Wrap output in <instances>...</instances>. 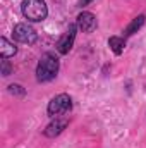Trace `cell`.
Returning <instances> with one entry per match:
<instances>
[{
  "label": "cell",
  "instance_id": "6da1fadb",
  "mask_svg": "<svg viewBox=\"0 0 146 148\" xmlns=\"http://www.w3.org/2000/svg\"><path fill=\"white\" fill-rule=\"evenodd\" d=\"M59 69H60V62H59L57 55L52 52H46L45 55H41L36 66V81L48 83V81L55 79V76L59 74Z\"/></svg>",
  "mask_w": 146,
  "mask_h": 148
},
{
  "label": "cell",
  "instance_id": "7a4b0ae2",
  "mask_svg": "<svg viewBox=\"0 0 146 148\" xmlns=\"http://www.w3.org/2000/svg\"><path fill=\"white\" fill-rule=\"evenodd\" d=\"M21 12L23 16L31 21V23H40L43 19H46L48 16V7L45 3V0H23L21 3Z\"/></svg>",
  "mask_w": 146,
  "mask_h": 148
},
{
  "label": "cell",
  "instance_id": "3957f363",
  "mask_svg": "<svg viewBox=\"0 0 146 148\" xmlns=\"http://www.w3.org/2000/svg\"><path fill=\"white\" fill-rule=\"evenodd\" d=\"M72 109V98L67 95V93H60L57 97H53L50 102H48V107L46 112L50 117H57L60 114H67V112Z\"/></svg>",
  "mask_w": 146,
  "mask_h": 148
},
{
  "label": "cell",
  "instance_id": "277c9868",
  "mask_svg": "<svg viewBox=\"0 0 146 148\" xmlns=\"http://www.w3.org/2000/svg\"><path fill=\"white\" fill-rule=\"evenodd\" d=\"M12 36H14L16 41H19V43L33 45V43H36V40H38V33L35 31V28H33L31 24H28V23H19V24L14 26Z\"/></svg>",
  "mask_w": 146,
  "mask_h": 148
},
{
  "label": "cell",
  "instance_id": "5b68a950",
  "mask_svg": "<svg viewBox=\"0 0 146 148\" xmlns=\"http://www.w3.org/2000/svg\"><path fill=\"white\" fill-rule=\"evenodd\" d=\"M76 31H77V24H71L69 29L57 41V52L60 55H67L71 52V48H72V45H74V40H76Z\"/></svg>",
  "mask_w": 146,
  "mask_h": 148
},
{
  "label": "cell",
  "instance_id": "8992f818",
  "mask_svg": "<svg viewBox=\"0 0 146 148\" xmlns=\"http://www.w3.org/2000/svg\"><path fill=\"white\" fill-rule=\"evenodd\" d=\"M76 24H77V29H81L83 33H93L98 26V21H96V16L93 12H81L76 19Z\"/></svg>",
  "mask_w": 146,
  "mask_h": 148
},
{
  "label": "cell",
  "instance_id": "52a82bcc",
  "mask_svg": "<svg viewBox=\"0 0 146 148\" xmlns=\"http://www.w3.org/2000/svg\"><path fill=\"white\" fill-rule=\"evenodd\" d=\"M65 126H67V119H59V117H55V121H52V122L43 129V134H45L46 138H55V136H59V134L65 129Z\"/></svg>",
  "mask_w": 146,
  "mask_h": 148
},
{
  "label": "cell",
  "instance_id": "ba28073f",
  "mask_svg": "<svg viewBox=\"0 0 146 148\" xmlns=\"http://www.w3.org/2000/svg\"><path fill=\"white\" fill-rule=\"evenodd\" d=\"M145 21H146V16H145V14H139L138 17H134V19L131 21V24L124 29V36H132L134 33H138V31L143 28Z\"/></svg>",
  "mask_w": 146,
  "mask_h": 148
},
{
  "label": "cell",
  "instance_id": "9c48e42d",
  "mask_svg": "<svg viewBox=\"0 0 146 148\" xmlns=\"http://www.w3.org/2000/svg\"><path fill=\"white\" fill-rule=\"evenodd\" d=\"M16 53H17V48L14 47V43H10L5 36L0 38V55H2V59L14 57Z\"/></svg>",
  "mask_w": 146,
  "mask_h": 148
},
{
  "label": "cell",
  "instance_id": "30bf717a",
  "mask_svg": "<svg viewBox=\"0 0 146 148\" xmlns=\"http://www.w3.org/2000/svg\"><path fill=\"white\" fill-rule=\"evenodd\" d=\"M108 47L115 55H120L124 52V48H126V40L120 36H112L108 38Z\"/></svg>",
  "mask_w": 146,
  "mask_h": 148
},
{
  "label": "cell",
  "instance_id": "8fae6325",
  "mask_svg": "<svg viewBox=\"0 0 146 148\" xmlns=\"http://www.w3.org/2000/svg\"><path fill=\"white\" fill-rule=\"evenodd\" d=\"M9 93H12V95H17V97H24V90H23V86L21 84H10L9 86Z\"/></svg>",
  "mask_w": 146,
  "mask_h": 148
},
{
  "label": "cell",
  "instance_id": "7c38bea8",
  "mask_svg": "<svg viewBox=\"0 0 146 148\" xmlns=\"http://www.w3.org/2000/svg\"><path fill=\"white\" fill-rule=\"evenodd\" d=\"M12 74V67H10V64H9V60L7 59H3L2 60V76H10Z\"/></svg>",
  "mask_w": 146,
  "mask_h": 148
},
{
  "label": "cell",
  "instance_id": "4fadbf2b",
  "mask_svg": "<svg viewBox=\"0 0 146 148\" xmlns=\"http://www.w3.org/2000/svg\"><path fill=\"white\" fill-rule=\"evenodd\" d=\"M89 2H93V0H79V5L83 7V5H88Z\"/></svg>",
  "mask_w": 146,
  "mask_h": 148
}]
</instances>
